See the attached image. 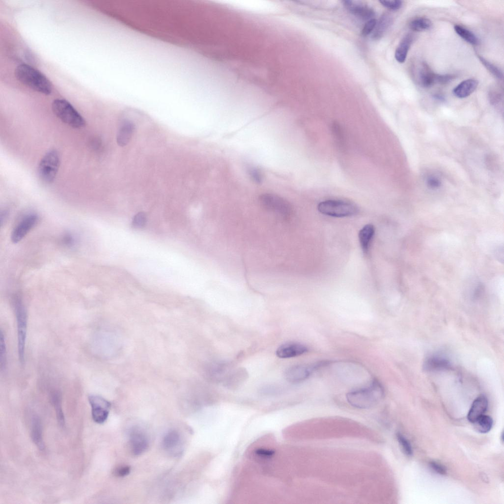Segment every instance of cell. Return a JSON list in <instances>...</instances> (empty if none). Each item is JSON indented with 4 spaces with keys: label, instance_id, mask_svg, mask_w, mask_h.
Here are the masks:
<instances>
[{
    "label": "cell",
    "instance_id": "obj_14",
    "mask_svg": "<svg viewBox=\"0 0 504 504\" xmlns=\"http://www.w3.org/2000/svg\"><path fill=\"white\" fill-rule=\"evenodd\" d=\"M135 130V126L133 122L124 120L121 124L118 130L116 141L118 145L121 147L127 146L130 142Z\"/></svg>",
    "mask_w": 504,
    "mask_h": 504
},
{
    "label": "cell",
    "instance_id": "obj_8",
    "mask_svg": "<svg viewBox=\"0 0 504 504\" xmlns=\"http://www.w3.org/2000/svg\"><path fill=\"white\" fill-rule=\"evenodd\" d=\"M92 409V416L94 422L104 423L107 419L111 403L101 397L91 395L88 398Z\"/></svg>",
    "mask_w": 504,
    "mask_h": 504
},
{
    "label": "cell",
    "instance_id": "obj_43",
    "mask_svg": "<svg viewBox=\"0 0 504 504\" xmlns=\"http://www.w3.org/2000/svg\"><path fill=\"white\" fill-rule=\"evenodd\" d=\"M8 216V214L7 211H4L1 212V216H0V220H1V225H3L4 222L7 220Z\"/></svg>",
    "mask_w": 504,
    "mask_h": 504
},
{
    "label": "cell",
    "instance_id": "obj_39",
    "mask_svg": "<svg viewBox=\"0 0 504 504\" xmlns=\"http://www.w3.org/2000/svg\"><path fill=\"white\" fill-rule=\"evenodd\" d=\"M429 465L431 469L438 474L445 475L447 473V468L438 462H430Z\"/></svg>",
    "mask_w": 504,
    "mask_h": 504
},
{
    "label": "cell",
    "instance_id": "obj_41",
    "mask_svg": "<svg viewBox=\"0 0 504 504\" xmlns=\"http://www.w3.org/2000/svg\"><path fill=\"white\" fill-rule=\"evenodd\" d=\"M131 472V468L129 466H123L117 469L115 472V474L117 476L119 477H124L127 476L130 474Z\"/></svg>",
    "mask_w": 504,
    "mask_h": 504
},
{
    "label": "cell",
    "instance_id": "obj_9",
    "mask_svg": "<svg viewBox=\"0 0 504 504\" xmlns=\"http://www.w3.org/2000/svg\"><path fill=\"white\" fill-rule=\"evenodd\" d=\"M39 220V216L35 213H30L24 217L13 230L12 241L14 243L21 241L37 224Z\"/></svg>",
    "mask_w": 504,
    "mask_h": 504
},
{
    "label": "cell",
    "instance_id": "obj_28",
    "mask_svg": "<svg viewBox=\"0 0 504 504\" xmlns=\"http://www.w3.org/2000/svg\"><path fill=\"white\" fill-rule=\"evenodd\" d=\"M432 26L431 21L425 18H419L409 23L410 29L415 32H423L429 30Z\"/></svg>",
    "mask_w": 504,
    "mask_h": 504
},
{
    "label": "cell",
    "instance_id": "obj_27",
    "mask_svg": "<svg viewBox=\"0 0 504 504\" xmlns=\"http://www.w3.org/2000/svg\"><path fill=\"white\" fill-rule=\"evenodd\" d=\"M473 423L475 428L479 432L486 433L491 430L492 427L493 420L490 417L483 415Z\"/></svg>",
    "mask_w": 504,
    "mask_h": 504
},
{
    "label": "cell",
    "instance_id": "obj_12",
    "mask_svg": "<svg viewBox=\"0 0 504 504\" xmlns=\"http://www.w3.org/2000/svg\"><path fill=\"white\" fill-rule=\"evenodd\" d=\"M343 2L350 13L362 20H370L375 15L373 10L361 2L347 0Z\"/></svg>",
    "mask_w": 504,
    "mask_h": 504
},
{
    "label": "cell",
    "instance_id": "obj_3",
    "mask_svg": "<svg viewBox=\"0 0 504 504\" xmlns=\"http://www.w3.org/2000/svg\"><path fill=\"white\" fill-rule=\"evenodd\" d=\"M13 303L17 324L19 357L21 363L23 365L25 361L27 330V311L23 300L19 295H15Z\"/></svg>",
    "mask_w": 504,
    "mask_h": 504
},
{
    "label": "cell",
    "instance_id": "obj_24",
    "mask_svg": "<svg viewBox=\"0 0 504 504\" xmlns=\"http://www.w3.org/2000/svg\"><path fill=\"white\" fill-rule=\"evenodd\" d=\"M180 435L178 432L171 430L168 432L163 440V446L167 450H171L176 448L179 444Z\"/></svg>",
    "mask_w": 504,
    "mask_h": 504
},
{
    "label": "cell",
    "instance_id": "obj_40",
    "mask_svg": "<svg viewBox=\"0 0 504 504\" xmlns=\"http://www.w3.org/2000/svg\"><path fill=\"white\" fill-rule=\"evenodd\" d=\"M489 99L492 105H496L501 103L502 98L501 93L494 90L489 93Z\"/></svg>",
    "mask_w": 504,
    "mask_h": 504
},
{
    "label": "cell",
    "instance_id": "obj_20",
    "mask_svg": "<svg viewBox=\"0 0 504 504\" xmlns=\"http://www.w3.org/2000/svg\"><path fill=\"white\" fill-rule=\"evenodd\" d=\"M375 229L373 225L367 224L360 231L358 234L361 249L364 253H367L371 243L374 237Z\"/></svg>",
    "mask_w": 504,
    "mask_h": 504
},
{
    "label": "cell",
    "instance_id": "obj_23",
    "mask_svg": "<svg viewBox=\"0 0 504 504\" xmlns=\"http://www.w3.org/2000/svg\"><path fill=\"white\" fill-rule=\"evenodd\" d=\"M52 403L56 411L57 421L60 426L63 427L65 425V419L62 407V398L58 392H54L51 395Z\"/></svg>",
    "mask_w": 504,
    "mask_h": 504
},
{
    "label": "cell",
    "instance_id": "obj_15",
    "mask_svg": "<svg viewBox=\"0 0 504 504\" xmlns=\"http://www.w3.org/2000/svg\"><path fill=\"white\" fill-rule=\"evenodd\" d=\"M451 367L452 363L448 358L438 355L429 357L424 363V368L428 371L446 370Z\"/></svg>",
    "mask_w": 504,
    "mask_h": 504
},
{
    "label": "cell",
    "instance_id": "obj_19",
    "mask_svg": "<svg viewBox=\"0 0 504 504\" xmlns=\"http://www.w3.org/2000/svg\"><path fill=\"white\" fill-rule=\"evenodd\" d=\"M437 74L432 72L428 66L422 63L418 75L419 84L423 87L429 88L436 84Z\"/></svg>",
    "mask_w": 504,
    "mask_h": 504
},
{
    "label": "cell",
    "instance_id": "obj_21",
    "mask_svg": "<svg viewBox=\"0 0 504 504\" xmlns=\"http://www.w3.org/2000/svg\"><path fill=\"white\" fill-rule=\"evenodd\" d=\"M414 37L408 34L401 40L395 53V58L399 63H403L406 60L410 48L413 43Z\"/></svg>",
    "mask_w": 504,
    "mask_h": 504
},
{
    "label": "cell",
    "instance_id": "obj_2",
    "mask_svg": "<svg viewBox=\"0 0 504 504\" xmlns=\"http://www.w3.org/2000/svg\"><path fill=\"white\" fill-rule=\"evenodd\" d=\"M17 80L31 89L49 95L53 91L51 82L42 73L27 64H21L15 70Z\"/></svg>",
    "mask_w": 504,
    "mask_h": 504
},
{
    "label": "cell",
    "instance_id": "obj_44",
    "mask_svg": "<svg viewBox=\"0 0 504 504\" xmlns=\"http://www.w3.org/2000/svg\"><path fill=\"white\" fill-rule=\"evenodd\" d=\"M433 97L434 99L440 102H444L445 101L444 96L440 94H435L433 96Z\"/></svg>",
    "mask_w": 504,
    "mask_h": 504
},
{
    "label": "cell",
    "instance_id": "obj_16",
    "mask_svg": "<svg viewBox=\"0 0 504 504\" xmlns=\"http://www.w3.org/2000/svg\"><path fill=\"white\" fill-rule=\"evenodd\" d=\"M488 408V400L483 395L479 396L473 402L468 414V420L473 423L483 415Z\"/></svg>",
    "mask_w": 504,
    "mask_h": 504
},
{
    "label": "cell",
    "instance_id": "obj_11",
    "mask_svg": "<svg viewBox=\"0 0 504 504\" xmlns=\"http://www.w3.org/2000/svg\"><path fill=\"white\" fill-rule=\"evenodd\" d=\"M131 449L135 456L145 453L149 447V441L146 435L139 429L133 430L130 436Z\"/></svg>",
    "mask_w": 504,
    "mask_h": 504
},
{
    "label": "cell",
    "instance_id": "obj_6",
    "mask_svg": "<svg viewBox=\"0 0 504 504\" xmlns=\"http://www.w3.org/2000/svg\"><path fill=\"white\" fill-rule=\"evenodd\" d=\"M60 165V158L55 149L47 151L42 158L38 172L40 179L46 183H51L55 179Z\"/></svg>",
    "mask_w": 504,
    "mask_h": 504
},
{
    "label": "cell",
    "instance_id": "obj_17",
    "mask_svg": "<svg viewBox=\"0 0 504 504\" xmlns=\"http://www.w3.org/2000/svg\"><path fill=\"white\" fill-rule=\"evenodd\" d=\"M479 82L475 79H468L461 83L453 90L457 98L463 99L468 97L477 88Z\"/></svg>",
    "mask_w": 504,
    "mask_h": 504
},
{
    "label": "cell",
    "instance_id": "obj_31",
    "mask_svg": "<svg viewBox=\"0 0 504 504\" xmlns=\"http://www.w3.org/2000/svg\"><path fill=\"white\" fill-rule=\"evenodd\" d=\"M227 367L224 364H213L210 368L208 373L210 377H211L215 380H221L223 376L226 374Z\"/></svg>",
    "mask_w": 504,
    "mask_h": 504
},
{
    "label": "cell",
    "instance_id": "obj_13",
    "mask_svg": "<svg viewBox=\"0 0 504 504\" xmlns=\"http://www.w3.org/2000/svg\"><path fill=\"white\" fill-rule=\"evenodd\" d=\"M304 345L297 343H288L280 346L276 350V356L281 358L294 357L308 352Z\"/></svg>",
    "mask_w": 504,
    "mask_h": 504
},
{
    "label": "cell",
    "instance_id": "obj_10",
    "mask_svg": "<svg viewBox=\"0 0 504 504\" xmlns=\"http://www.w3.org/2000/svg\"><path fill=\"white\" fill-rule=\"evenodd\" d=\"M317 365L306 366L297 365L289 367L285 371L287 380L292 383H298L305 380Z\"/></svg>",
    "mask_w": 504,
    "mask_h": 504
},
{
    "label": "cell",
    "instance_id": "obj_37",
    "mask_svg": "<svg viewBox=\"0 0 504 504\" xmlns=\"http://www.w3.org/2000/svg\"><path fill=\"white\" fill-rule=\"evenodd\" d=\"M456 78V76L451 74L439 75L437 74V84L444 85L448 84L453 81Z\"/></svg>",
    "mask_w": 504,
    "mask_h": 504
},
{
    "label": "cell",
    "instance_id": "obj_33",
    "mask_svg": "<svg viewBox=\"0 0 504 504\" xmlns=\"http://www.w3.org/2000/svg\"><path fill=\"white\" fill-rule=\"evenodd\" d=\"M427 187L431 190H435L442 186V181L436 175H430L426 179Z\"/></svg>",
    "mask_w": 504,
    "mask_h": 504
},
{
    "label": "cell",
    "instance_id": "obj_42",
    "mask_svg": "<svg viewBox=\"0 0 504 504\" xmlns=\"http://www.w3.org/2000/svg\"><path fill=\"white\" fill-rule=\"evenodd\" d=\"M63 244L68 247H72L75 244V239L70 233H67L63 236L62 240Z\"/></svg>",
    "mask_w": 504,
    "mask_h": 504
},
{
    "label": "cell",
    "instance_id": "obj_30",
    "mask_svg": "<svg viewBox=\"0 0 504 504\" xmlns=\"http://www.w3.org/2000/svg\"><path fill=\"white\" fill-rule=\"evenodd\" d=\"M7 364V347L5 334L1 330L0 332V368L2 371L5 369Z\"/></svg>",
    "mask_w": 504,
    "mask_h": 504
},
{
    "label": "cell",
    "instance_id": "obj_34",
    "mask_svg": "<svg viewBox=\"0 0 504 504\" xmlns=\"http://www.w3.org/2000/svg\"><path fill=\"white\" fill-rule=\"evenodd\" d=\"M247 171L251 178L257 184H261L263 181V175L261 171L255 167H249Z\"/></svg>",
    "mask_w": 504,
    "mask_h": 504
},
{
    "label": "cell",
    "instance_id": "obj_18",
    "mask_svg": "<svg viewBox=\"0 0 504 504\" xmlns=\"http://www.w3.org/2000/svg\"><path fill=\"white\" fill-rule=\"evenodd\" d=\"M31 438L33 442L40 450L44 449L42 436V426L40 418L35 416L33 417L31 423Z\"/></svg>",
    "mask_w": 504,
    "mask_h": 504
},
{
    "label": "cell",
    "instance_id": "obj_5",
    "mask_svg": "<svg viewBox=\"0 0 504 504\" xmlns=\"http://www.w3.org/2000/svg\"><path fill=\"white\" fill-rule=\"evenodd\" d=\"M318 210L322 214L334 217H345L357 214L358 209L354 204L342 200H327L321 202Z\"/></svg>",
    "mask_w": 504,
    "mask_h": 504
},
{
    "label": "cell",
    "instance_id": "obj_26",
    "mask_svg": "<svg viewBox=\"0 0 504 504\" xmlns=\"http://www.w3.org/2000/svg\"><path fill=\"white\" fill-rule=\"evenodd\" d=\"M331 130L333 136L338 147L340 149L344 148L346 139L342 126L338 122H334L332 124Z\"/></svg>",
    "mask_w": 504,
    "mask_h": 504
},
{
    "label": "cell",
    "instance_id": "obj_25",
    "mask_svg": "<svg viewBox=\"0 0 504 504\" xmlns=\"http://www.w3.org/2000/svg\"><path fill=\"white\" fill-rule=\"evenodd\" d=\"M455 31L466 42L474 45L479 44L480 41L478 37L471 31L461 25H456L454 27Z\"/></svg>",
    "mask_w": 504,
    "mask_h": 504
},
{
    "label": "cell",
    "instance_id": "obj_32",
    "mask_svg": "<svg viewBox=\"0 0 504 504\" xmlns=\"http://www.w3.org/2000/svg\"><path fill=\"white\" fill-rule=\"evenodd\" d=\"M397 437L404 453L408 456H411L413 455V450L409 441L400 433H397Z\"/></svg>",
    "mask_w": 504,
    "mask_h": 504
},
{
    "label": "cell",
    "instance_id": "obj_36",
    "mask_svg": "<svg viewBox=\"0 0 504 504\" xmlns=\"http://www.w3.org/2000/svg\"><path fill=\"white\" fill-rule=\"evenodd\" d=\"M147 223V216L144 212H139L134 217L133 220V225L137 228L144 227Z\"/></svg>",
    "mask_w": 504,
    "mask_h": 504
},
{
    "label": "cell",
    "instance_id": "obj_22",
    "mask_svg": "<svg viewBox=\"0 0 504 504\" xmlns=\"http://www.w3.org/2000/svg\"><path fill=\"white\" fill-rule=\"evenodd\" d=\"M393 21V19L391 15L389 14H384L379 22L376 24L372 34V38L374 40L381 39L392 25Z\"/></svg>",
    "mask_w": 504,
    "mask_h": 504
},
{
    "label": "cell",
    "instance_id": "obj_29",
    "mask_svg": "<svg viewBox=\"0 0 504 504\" xmlns=\"http://www.w3.org/2000/svg\"><path fill=\"white\" fill-rule=\"evenodd\" d=\"M478 57L482 63V64L484 67L496 78L499 80H503V72L496 66L493 64L492 63L490 62L489 61L485 59L483 57L480 55H478Z\"/></svg>",
    "mask_w": 504,
    "mask_h": 504
},
{
    "label": "cell",
    "instance_id": "obj_38",
    "mask_svg": "<svg viewBox=\"0 0 504 504\" xmlns=\"http://www.w3.org/2000/svg\"><path fill=\"white\" fill-rule=\"evenodd\" d=\"M376 24L377 21L375 19H372L368 21L362 29V35L366 36L371 34L374 31Z\"/></svg>",
    "mask_w": 504,
    "mask_h": 504
},
{
    "label": "cell",
    "instance_id": "obj_35",
    "mask_svg": "<svg viewBox=\"0 0 504 504\" xmlns=\"http://www.w3.org/2000/svg\"><path fill=\"white\" fill-rule=\"evenodd\" d=\"M380 3L385 7L393 11H397L400 9L402 6V2L400 0H395V1H387L382 0Z\"/></svg>",
    "mask_w": 504,
    "mask_h": 504
},
{
    "label": "cell",
    "instance_id": "obj_1",
    "mask_svg": "<svg viewBox=\"0 0 504 504\" xmlns=\"http://www.w3.org/2000/svg\"><path fill=\"white\" fill-rule=\"evenodd\" d=\"M384 396V390L379 382L373 381L367 387L349 393L348 403L356 408L367 409L379 403Z\"/></svg>",
    "mask_w": 504,
    "mask_h": 504
},
{
    "label": "cell",
    "instance_id": "obj_7",
    "mask_svg": "<svg viewBox=\"0 0 504 504\" xmlns=\"http://www.w3.org/2000/svg\"><path fill=\"white\" fill-rule=\"evenodd\" d=\"M262 205L267 210L288 218L293 212L291 205L284 198L273 194H264L260 197Z\"/></svg>",
    "mask_w": 504,
    "mask_h": 504
},
{
    "label": "cell",
    "instance_id": "obj_4",
    "mask_svg": "<svg viewBox=\"0 0 504 504\" xmlns=\"http://www.w3.org/2000/svg\"><path fill=\"white\" fill-rule=\"evenodd\" d=\"M52 109L59 119L70 127L75 129L84 127L86 124L84 119L67 101L55 100L52 104Z\"/></svg>",
    "mask_w": 504,
    "mask_h": 504
}]
</instances>
